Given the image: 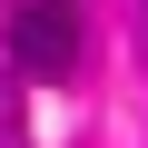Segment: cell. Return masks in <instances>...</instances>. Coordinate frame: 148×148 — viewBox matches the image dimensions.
Returning <instances> with one entry per match:
<instances>
[{"label":"cell","instance_id":"1","mask_svg":"<svg viewBox=\"0 0 148 148\" xmlns=\"http://www.w3.org/2000/svg\"><path fill=\"white\" fill-rule=\"evenodd\" d=\"M10 69L20 79H69V69H79V20H69V0H30L10 20Z\"/></svg>","mask_w":148,"mask_h":148}]
</instances>
